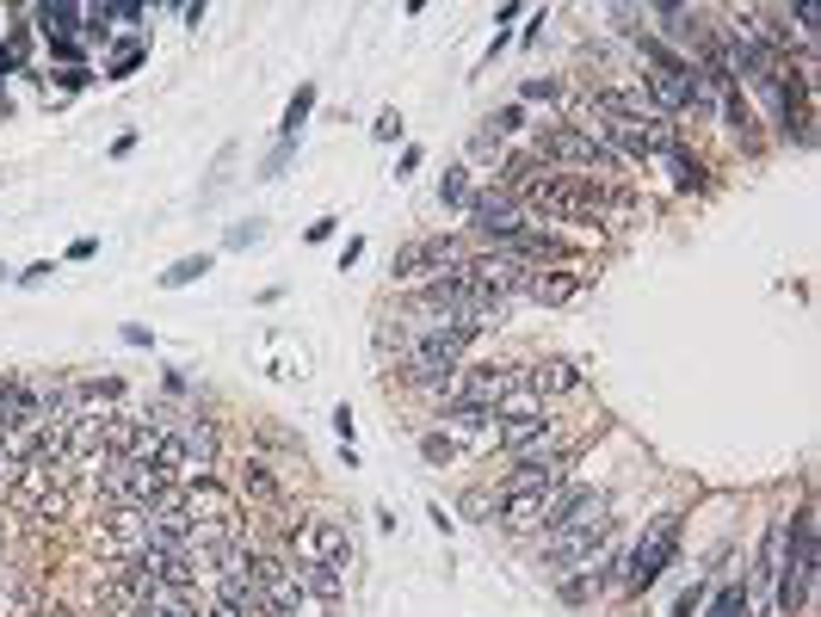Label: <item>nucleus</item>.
<instances>
[{
    "mask_svg": "<svg viewBox=\"0 0 821 617\" xmlns=\"http://www.w3.org/2000/svg\"><path fill=\"white\" fill-rule=\"evenodd\" d=\"M673 550H680V513H661L649 531L636 537V550L624 556V593H649L655 580L667 574V562H673Z\"/></svg>",
    "mask_w": 821,
    "mask_h": 617,
    "instance_id": "obj_1",
    "label": "nucleus"
},
{
    "mask_svg": "<svg viewBox=\"0 0 821 617\" xmlns=\"http://www.w3.org/2000/svg\"><path fill=\"white\" fill-rule=\"evenodd\" d=\"M538 155H544V161H568V167H599V173L624 167L612 142H605L599 130H581V124H562V130H538Z\"/></svg>",
    "mask_w": 821,
    "mask_h": 617,
    "instance_id": "obj_2",
    "label": "nucleus"
},
{
    "mask_svg": "<svg viewBox=\"0 0 821 617\" xmlns=\"http://www.w3.org/2000/svg\"><path fill=\"white\" fill-rule=\"evenodd\" d=\"M463 260H470V247H463L457 235H426V241H408L389 272H396L402 284H426V278H439V272H457Z\"/></svg>",
    "mask_w": 821,
    "mask_h": 617,
    "instance_id": "obj_3",
    "label": "nucleus"
},
{
    "mask_svg": "<svg viewBox=\"0 0 821 617\" xmlns=\"http://www.w3.org/2000/svg\"><path fill=\"white\" fill-rule=\"evenodd\" d=\"M7 500L19 506L25 519H68V482H56L50 469H25V463H19Z\"/></svg>",
    "mask_w": 821,
    "mask_h": 617,
    "instance_id": "obj_4",
    "label": "nucleus"
},
{
    "mask_svg": "<svg viewBox=\"0 0 821 617\" xmlns=\"http://www.w3.org/2000/svg\"><path fill=\"white\" fill-rule=\"evenodd\" d=\"M463 210H470V223L494 241V247H501V241H513V235H525L531 229V210L519 204V198H507L501 186H488V192H476L470 204H463Z\"/></svg>",
    "mask_w": 821,
    "mask_h": 617,
    "instance_id": "obj_5",
    "label": "nucleus"
},
{
    "mask_svg": "<svg viewBox=\"0 0 821 617\" xmlns=\"http://www.w3.org/2000/svg\"><path fill=\"white\" fill-rule=\"evenodd\" d=\"M297 562H328V568H352V531L340 525V519H309V525H297Z\"/></svg>",
    "mask_w": 821,
    "mask_h": 617,
    "instance_id": "obj_6",
    "label": "nucleus"
},
{
    "mask_svg": "<svg viewBox=\"0 0 821 617\" xmlns=\"http://www.w3.org/2000/svg\"><path fill=\"white\" fill-rule=\"evenodd\" d=\"M519 389V371L513 365H470V371H457V383H451V402H476V408H501L507 395Z\"/></svg>",
    "mask_w": 821,
    "mask_h": 617,
    "instance_id": "obj_7",
    "label": "nucleus"
},
{
    "mask_svg": "<svg viewBox=\"0 0 821 617\" xmlns=\"http://www.w3.org/2000/svg\"><path fill=\"white\" fill-rule=\"evenodd\" d=\"M624 574V556L618 550H605V556H587L581 568H568V574H556V593L568 599V605H587V599H599L612 580Z\"/></svg>",
    "mask_w": 821,
    "mask_h": 617,
    "instance_id": "obj_8",
    "label": "nucleus"
},
{
    "mask_svg": "<svg viewBox=\"0 0 821 617\" xmlns=\"http://www.w3.org/2000/svg\"><path fill=\"white\" fill-rule=\"evenodd\" d=\"M544 432H550V414H544V408H519V414H494L488 439L501 445L507 457H525V451L544 445Z\"/></svg>",
    "mask_w": 821,
    "mask_h": 617,
    "instance_id": "obj_9",
    "label": "nucleus"
},
{
    "mask_svg": "<svg viewBox=\"0 0 821 617\" xmlns=\"http://www.w3.org/2000/svg\"><path fill=\"white\" fill-rule=\"evenodd\" d=\"M612 531V525H605ZM605 531H581V525H562V531H544V568L550 574H568V568H581L587 556H599V537Z\"/></svg>",
    "mask_w": 821,
    "mask_h": 617,
    "instance_id": "obj_10",
    "label": "nucleus"
},
{
    "mask_svg": "<svg viewBox=\"0 0 821 617\" xmlns=\"http://www.w3.org/2000/svg\"><path fill=\"white\" fill-rule=\"evenodd\" d=\"M99 550L112 556V562H124V556H136V550H149V519H142L136 506H112V519L99 525Z\"/></svg>",
    "mask_w": 821,
    "mask_h": 617,
    "instance_id": "obj_11",
    "label": "nucleus"
},
{
    "mask_svg": "<svg viewBox=\"0 0 821 617\" xmlns=\"http://www.w3.org/2000/svg\"><path fill=\"white\" fill-rule=\"evenodd\" d=\"M562 469H568L562 451H525V457H513V469H507L501 488H538V494H550V488L562 482Z\"/></svg>",
    "mask_w": 821,
    "mask_h": 617,
    "instance_id": "obj_12",
    "label": "nucleus"
},
{
    "mask_svg": "<svg viewBox=\"0 0 821 617\" xmlns=\"http://www.w3.org/2000/svg\"><path fill=\"white\" fill-rule=\"evenodd\" d=\"M291 574H297V593L315 599V605H340V599H346V574L328 568V562H297V556H291Z\"/></svg>",
    "mask_w": 821,
    "mask_h": 617,
    "instance_id": "obj_13",
    "label": "nucleus"
},
{
    "mask_svg": "<svg viewBox=\"0 0 821 617\" xmlns=\"http://www.w3.org/2000/svg\"><path fill=\"white\" fill-rule=\"evenodd\" d=\"M494 513H501L507 531H538L544 494H538V488H501V494H494Z\"/></svg>",
    "mask_w": 821,
    "mask_h": 617,
    "instance_id": "obj_14",
    "label": "nucleus"
},
{
    "mask_svg": "<svg viewBox=\"0 0 821 617\" xmlns=\"http://www.w3.org/2000/svg\"><path fill=\"white\" fill-rule=\"evenodd\" d=\"M525 389L538 395V402H544V395H575V389H581V371L568 365V358H544V365H531Z\"/></svg>",
    "mask_w": 821,
    "mask_h": 617,
    "instance_id": "obj_15",
    "label": "nucleus"
},
{
    "mask_svg": "<svg viewBox=\"0 0 821 617\" xmlns=\"http://www.w3.org/2000/svg\"><path fill=\"white\" fill-rule=\"evenodd\" d=\"M784 537H791V519H772V525H766V543H760L754 587H747V593H772V580H778V568H784Z\"/></svg>",
    "mask_w": 821,
    "mask_h": 617,
    "instance_id": "obj_16",
    "label": "nucleus"
},
{
    "mask_svg": "<svg viewBox=\"0 0 821 617\" xmlns=\"http://www.w3.org/2000/svg\"><path fill=\"white\" fill-rule=\"evenodd\" d=\"M180 439H186V457H192V469H198V476H210V469H217V457H223V439H217V426H210V420H186V426H180Z\"/></svg>",
    "mask_w": 821,
    "mask_h": 617,
    "instance_id": "obj_17",
    "label": "nucleus"
},
{
    "mask_svg": "<svg viewBox=\"0 0 821 617\" xmlns=\"http://www.w3.org/2000/svg\"><path fill=\"white\" fill-rule=\"evenodd\" d=\"M31 19H38V31L50 44H62V38L81 31V7H68V0H44V7H31Z\"/></svg>",
    "mask_w": 821,
    "mask_h": 617,
    "instance_id": "obj_18",
    "label": "nucleus"
},
{
    "mask_svg": "<svg viewBox=\"0 0 821 617\" xmlns=\"http://www.w3.org/2000/svg\"><path fill=\"white\" fill-rule=\"evenodd\" d=\"M575 290H581V278H575V272H544V266H538V272H531V284H525V297L556 309V303H568V297H575Z\"/></svg>",
    "mask_w": 821,
    "mask_h": 617,
    "instance_id": "obj_19",
    "label": "nucleus"
},
{
    "mask_svg": "<svg viewBox=\"0 0 821 617\" xmlns=\"http://www.w3.org/2000/svg\"><path fill=\"white\" fill-rule=\"evenodd\" d=\"M38 402V389L31 383H19V377H0V439H7V432L19 426V414Z\"/></svg>",
    "mask_w": 821,
    "mask_h": 617,
    "instance_id": "obj_20",
    "label": "nucleus"
},
{
    "mask_svg": "<svg viewBox=\"0 0 821 617\" xmlns=\"http://www.w3.org/2000/svg\"><path fill=\"white\" fill-rule=\"evenodd\" d=\"M451 432H463V439H488V426H494V414L488 408H476V402H445V414H439Z\"/></svg>",
    "mask_w": 821,
    "mask_h": 617,
    "instance_id": "obj_21",
    "label": "nucleus"
},
{
    "mask_svg": "<svg viewBox=\"0 0 821 617\" xmlns=\"http://www.w3.org/2000/svg\"><path fill=\"white\" fill-rule=\"evenodd\" d=\"M698 617H754V593H747V580H729L710 605H698Z\"/></svg>",
    "mask_w": 821,
    "mask_h": 617,
    "instance_id": "obj_22",
    "label": "nucleus"
},
{
    "mask_svg": "<svg viewBox=\"0 0 821 617\" xmlns=\"http://www.w3.org/2000/svg\"><path fill=\"white\" fill-rule=\"evenodd\" d=\"M241 494H254V500H266V506L284 500V488H278V476H272L266 463H247V469H241Z\"/></svg>",
    "mask_w": 821,
    "mask_h": 617,
    "instance_id": "obj_23",
    "label": "nucleus"
},
{
    "mask_svg": "<svg viewBox=\"0 0 821 617\" xmlns=\"http://www.w3.org/2000/svg\"><path fill=\"white\" fill-rule=\"evenodd\" d=\"M210 272V253H192V260H173L167 272H161V290H186V284H198Z\"/></svg>",
    "mask_w": 821,
    "mask_h": 617,
    "instance_id": "obj_24",
    "label": "nucleus"
},
{
    "mask_svg": "<svg viewBox=\"0 0 821 617\" xmlns=\"http://www.w3.org/2000/svg\"><path fill=\"white\" fill-rule=\"evenodd\" d=\"M667 167H673V186H680V192H704V186H710V179H704V161H692V155H680V149L667 155Z\"/></svg>",
    "mask_w": 821,
    "mask_h": 617,
    "instance_id": "obj_25",
    "label": "nucleus"
},
{
    "mask_svg": "<svg viewBox=\"0 0 821 617\" xmlns=\"http://www.w3.org/2000/svg\"><path fill=\"white\" fill-rule=\"evenodd\" d=\"M309 112H315V87H297L291 105H284V142H297V130L309 124Z\"/></svg>",
    "mask_w": 821,
    "mask_h": 617,
    "instance_id": "obj_26",
    "label": "nucleus"
},
{
    "mask_svg": "<svg viewBox=\"0 0 821 617\" xmlns=\"http://www.w3.org/2000/svg\"><path fill=\"white\" fill-rule=\"evenodd\" d=\"M142 56H149V50H142V44H118V56H112V68H105V75H112V81L136 75V68H142Z\"/></svg>",
    "mask_w": 821,
    "mask_h": 617,
    "instance_id": "obj_27",
    "label": "nucleus"
},
{
    "mask_svg": "<svg viewBox=\"0 0 821 617\" xmlns=\"http://www.w3.org/2000/svg\"><path fill=\"white\" fill-rule=\"evenodd\" d=\"M439 204H470V179H463V167H451L439 179Z\"/></svg>",
    "mask_w": 821,
    "mask_h": 617,
    "instance_id": "obj_28",
    "label": "nucleus"
},
{
    "mask_svg": "<svg viewBox=\"0 0 821 617\" xmlns=\"http://www.w3.org/2000/svg\"><path fill=\"white\" fill-rule=\"evenodd\" d=\"M655 19H661V31H667V38H692V25H686L692 13H686V7H655Z\"/></svg>",
    "mask_w": 821,
    "mask_h": 617,
    "instance_id": "obj_29",
    "label": "nucleus"
},
{
    "mask_svg": "<svg viewBox=\"0 0 821 617\" xmlns=\"http://www.w3.org/2000/svg\"><path fill=\"white\" fill-rule=\"evenodd\" d=\"M488 130L494 136H513V130H525V112H519V105H501V112L488 118Z\"/></svg>",
    "mask_w": 821,
    "mask_h": 617,
    "instance_id": "obj_30",
    "label": "nucleus"
},
{
    "mask_svg": "<svg viewBox=\"0 0 821 617\" xmlns=\"http://www.w3.org/2000/svg\"><path fill=\"white\" fill-rule=\"evenodd\" d=\"M704 587H710V580H692V593H680L673 617H698V605H704Z\"/></svg>",
    "mask_w": 821,
    "mask_h": 617,
    "instance_id": "obj_31",
    "label": "nucleus"
},
{
    "mask_svg": "<svg viewBox=\"0 0 821 617\" xmlns=\"http://www.w3.org/2000/svg\"><path fill=\"white\" fill-rule=\"evenodd\" d=\"M235 617H297V611H284V605H266V599H247Z\"/></svg>",
    "mask_w": 821,
    "mask_h": 617,
    "instance_id": "obj_32",
    "label": "nucleus"
},
{
    "mask_svg": "<svg viewBox=\"0 0 821 617\" xmlns=\"http://www.w3.org/2000/svg\"><path fill=\"white\" fill-rule=\"evenodd\" d=\"M420 451L433 457V463H451V439H439V432H426V439H420Z\"/></svg>",
    "mask_w": 821,
    "mask_h": 617,
    "instance_id": "obj_33",
    "label": "nucleus"
},
{
    "mask_svg": "<svg viewBox=\"0 0 821 617\" xmlns=\"http://www.w3.org/2000/svg\"><path fill=\"white\" fill-rule=\"evenodd\" d=\"M371 136H377V142H396V136H402V118H396V112H383V118L371 124Z\"/></svg>",
    "mask_w": 821,
    "mask_h": 617,
    "instance_id": "obj_34",
    "label": "nucleus"
},
{
    "mask_svg": "<svg viewBox=\"0 0 821 617\" xmlns=\"http://www.w3.org/2000/svg\"><path fill=\"white\" fill-rule=\"evenodd\" d=\"M470 155H501V136H494V130L482 124V130H476V142H470Z\"/></svg>",
    "mask_w": 821,
    "mask_h": 617,
    "instance_id": "obj_35",
    "label": "nucleus"
},
{
    "mask_svg": "<svg viewBox=\"0 0 821 617\" xmlns=\"http://www.w3.org/2000/svg\"><path fill=\"white\" fill-rule=\"evenodd\" d=\"M791 19H797V25H803V38H815V19H821V13H815V7H809V0H797V7H791Z\"/></svg>",
    "mask_w": 821,
    "mask_h": 617,
    "instance_id": "obj_36",
    "label": "nucleus"
},
{
    "mask_svg": "<svg viewBox=\"0 0 821 617\" xmlns=\"http://www.w3.org/2000/svg\"><path fill=\"white\" fill-rule=\"evenodd\" d=\"M260 241V223H241V229H229V247H254Z\"/></svg>",
    "mask_w": 821,
    "mask_h": 617,
    "instance_id": "obj_37",
    "label": "nucleus"
},
{
    "mask_svg": "<svg viewBox=\"0 0 821 617\" xmlns=\"http://www.w3.org/2000/svg\"><path fill=\"white\" fill-rule=\"evenodd\" d=\"M50 272H56V266H50V260H38V266H25V272H19V284H44Z\"/></svg>",
    "mask_w": 821,
    "mask_h": 617,
    "instance_id": "obj_38",
    "label": "nucleus"
},
{
    "mask_svg": "<svg viewBox=\"0 0 821 617\" xmlns=\"http://www.w3.org/2000/svg\"><path fill=\"white\" fill-rule=\"evenodd\" d=\"M334 223H340V216H315V223H309V241H328V235H334Z\"/></svg>",
    "mask_w": 821,
    "mask_h": 617,
    "instance_id": "obj_39",
    "label": "nucleus"
},
{
    "mask_svg": "<svg viewBox=\"0 0 821 617\" xmlns=\"http://www.w3.org/2000/svg\"><path fill=\"white\" fill-rule=\"evenodd\" d=\"M93 253H99V241H93V235H81L75 247H68V260H93Z\"/></svg>",
    "mask_w": 821,
    "mask_h": 617,
    "instance_id": "obj_40",
    "label": "nucleus"
},
{
    "mask_svg": "<svg viewBox=\"0 0 821 617\" xmlns=\"http://www.w3.org/2000/svg\"><path fill=\"white\" fill-rule=\"evenodd\" d=\"M525 99H556V81H525Z\"/></svg>",
    "mask_w": 821,
    "mask_h": 617,
    "instance_id": "obj_41",
    "label": "nucleus"
},
{
    "mask_svg": "<svg viewBox=\"0 0 821 617\" xmlns=\"http://www.w3.org/2000/svg\"><path fill=\"white\" fill-rule=\"evenodd\" d=\"M0 118H7V87H0Z\"/></svg>",
    "mask_w": 821,
    "mask_h": 617,
    "instance_id": "obj_42",
    "label": "nucleus"
},
{
    "mask_svg": "<svg viewBox=\"0 0 821 617\" xmlns=\"http://www.w3.org/2000/svg\"><path fill=\"white\" fill-rule=\"evenodd\" d=\"M19 617H38V611H19Z\"/></svg>",
    "mask_w": 821,
    "mask_h": 617,
    "instance_id": "obj_43",
    "label": "nucleus"
}]
</instances>
